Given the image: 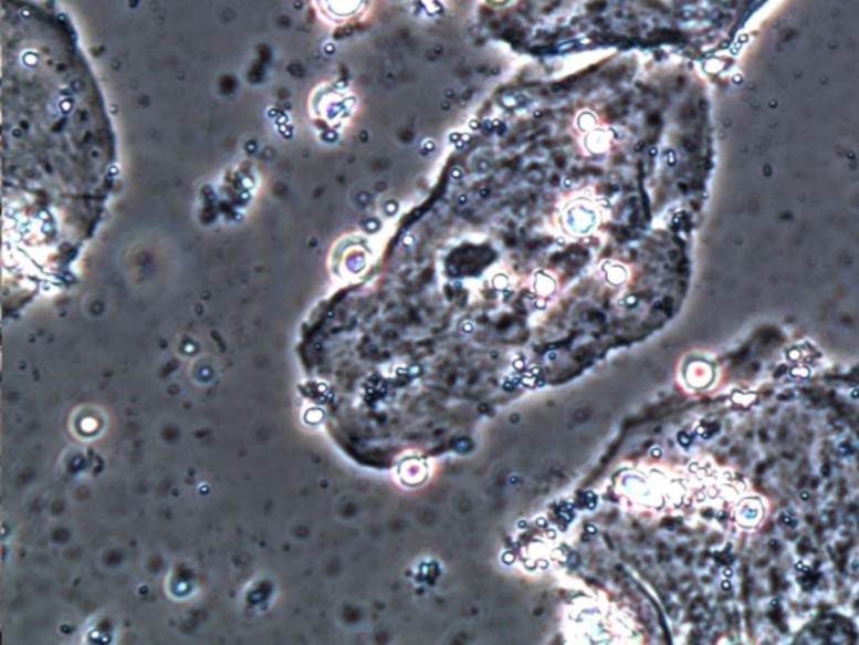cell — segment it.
<instances>
[{"mask_svg":"<svg viewBox=\"0 0 859 645\" xmlns=\"http://www.w3.org/2000/svg\"><path fill=\"white\" fill-rule=\"evenodd\" d=\"M603 209L595 197H570L557 210V226L570 238H585L593 235L603 223Z\"/></svg>","mask_w":859,"mask_h":645,"instance_id":"obj_2","label":"cell"},{"mask_svg":"<svg viewBox=\"0 0 859 645\" xmlns=\"http://www.w3.org/2000/svg\"><path fill=\"white\" fill-rule=\"evenodd\" d=\"M115 168L105 102L73 29L32 0L2 14L6 262L53 264L98 227Z\"/></svg>","mask_w":859,"mask_h":645,"instance_id":"obj_1","label":"cell"}]
</instances>
